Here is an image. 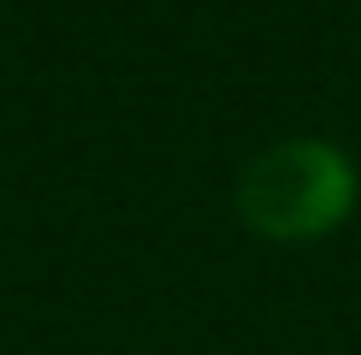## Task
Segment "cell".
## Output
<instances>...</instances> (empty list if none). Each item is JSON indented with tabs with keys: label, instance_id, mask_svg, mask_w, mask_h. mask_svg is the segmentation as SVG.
<instances>
[{
	"label": "cell",
	"instance_id": "1",
	"mask_svg": "<svg viewBox=\"0 0 361 355\" xmlns=\"http://www.w3.org/2000/svg\"><path fill=\"white\" fill-rule=\"evenodd\" d=\"M361 196L355 160L326 137H284L243 166L237 219L267 243H320L350 225Z\"/></svg>",
	"mask_w": 361,
	"mask_h": 355
}]
</instances>
